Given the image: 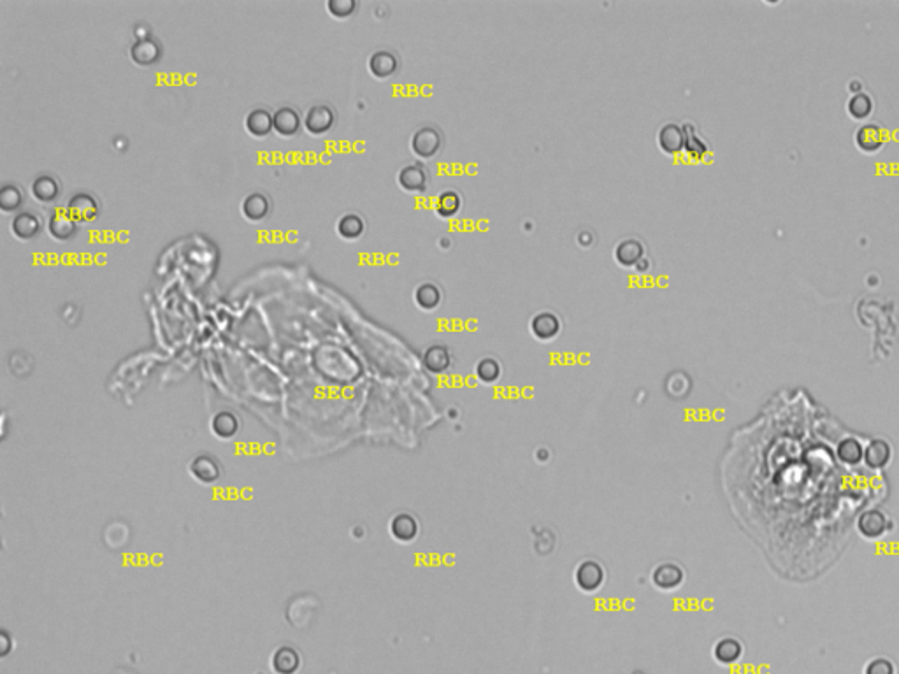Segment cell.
I'll use <instances>...</instances> for the list:
<instances>
[{
    "label": "cell",
    "instance_id": "9",
    "mask_svg": "<svg viewBox=\"0 0 899 674\" xmlns=\"http://www.w3.org/2000/svg\"><path fill=\"white\" fill-rule=\"evenodd\" d=\"M367 67L375 78L387 79L397 72L399 60H397V56H395L392 51H388V49H378V51H375L371 56H369Z\"/></svg>",
    "mask_w": 899,
    "mask_h": 674
},
{
    "label": "cell",
    "instance_id": "29",
    "mask_svg": "<svg viewBox=\"0 0 899 674\" xmlns=\"http://www.w3.org/2000/svg\"><path fill=\"white\" fill-rule=\"evenodd\" d=\"M436 209L441 216H445V218H450V216L457 215L460 209V195L457 192H453V190H447V192L440 193Z\"/></svg>",
    "mask_w": 899,
    "mask_h": 674
},
{
    "label": "cell",
    "instance_id": "15",
    "mask_svg": "<svg viewBox=\"0 0 899 674\" xmlns=\"http://www.w3.org/2000/svg\"><path fill=\"white\" fill-rule=\"evenodd\" d=\"M397 181L406 192H422L427 186V173L418 163H411L399 170Z\"/></svg>",
    "mask_w": 899,
    "mask_h": 674
},
{
    "label": "cell",
    "instance_id": "14",
    "mask_svg": "<svg viewBox=\"0 0 899 674\" xmlns=\"http://www.w3.org/2000/svg\"><path fill=\"white\" fill-rule=\"evenodd\" d=\"M300 123V114L295 111L293 108H280L276 113H274V131L278 132L281 137H292L299 132Z\"/></svg>",
    "mask_w": 899,
    "mask_h": 674
},
{
    "label": "cell",
    "instance_id": "17",
    "mask_svg": "<svg viewBox=\"0 0 899 674\" xmlns=\"http://www.w3.org/2000/svg\"><path fill=\"white\" fill-rule=\"evenodd\" d=\"M836 455L840 462L848 464V466H857V464H860L864 460V446L855 437H845L838 444Z\"/></svg>",
    "mask_w": 899,
    "mask_h": 674
},
{
    "label": "cell",
    "instance_id": "18",
    "mask_svg": "<svg viewBox=\"0 0 899 674\" xmlns=\"http://www.w3.org/2000/svg\"><path fill=\"white\" fill-rule=\"evenodd\" d=\"M643 257V245L638 241V239H624V241L619 242V246L615 247V258L620 265L624 267H631V265L638 264Z\"/></svg>",
    "mask_w": 899,
    "mask_h": 674
},
{
    "label": "cell",
    "instance_id": "1",
    "mask_svg": "<svg viewBox=\"0 0 899 674\" xmlns=\"http://www.w3.org/2000/svg\"><path fill=\"white\" fill-rule=\"evenodd\" d=\"M66 211L78 222H91L101 215V203L91 193L79 192L68 199Z\"/></svg>",
    "mask_w": 899,
    "mask_h": 674
},
{
    "label": "cell",
    "instance_id": "23",
    "mask_svg": "<svg viewBox=\"0 0 899 674\" xmlns=\"http://www.w3.org/2000/svg\"><path fill=\"white\" fill-rule=\"evenodd\" d=\"M299 653L292 648H280L273 657V668L278 674H293L299 669Z\"/></svg>",
    "mask_w": 899,
    "mask_h": 674
},
{
    "label": "cell",
    "instance_id": "26",
    "mask_svg": "<svg viewBox=\"0 0 899 674\" xmlns=\"http://www.w3.org/2000/svg\"><path fill=\"white\" fill-rule=\"evenodd\" d=\"M415 300L425 311H432L441 302V292L436 285L424 283L415 290Z\"/></svg>",
    "mask_w": 899,
    "mask_h": 674
},
{
    "label": "cell",
    "instance_id": "5",
    "mask_svg": "<svg viewBox=\"0 0 899 674\" xmlns=\"http://www.w3.org/2000/svg\"><path fill=\"white\" fill-rule=\"evenodd\" d=\"M441 134L434 127H422L411 137V150L422 158H430L440 151Z\"/></svg>",
    "mask_w": 899,
    "mask_h": 674
},
{
    "label": "cell",
    "instance_id": "2",
    "mask_svg": "<svg viewBox=\"0 0 899 674\" xmlns=\"http://www.w3.org/2000/svg\"><path fill=\"white\" fill-rule=\"evenodd\" d=\"M336 114L325 104H316L304 116V128L313 136H323L334 127Z\"/></svg>",
    "mask_w": 899,
    "mask_h": 674
},
{
    "label": "cell",
    "instance_id": "3",
    "mask_svg": "<svg viewBox=\"0 0 899 674\" xmlns=\"http://www.w3.org/2000/svg\"><path fill=\"white\" fill-rule=\"evenodd\" d=\"M162 53H163L162 44H160L157 39H151V37H141V39H137L136 43L131 46L128 55H131L132 62H134L136 66L148 67V66L157 63L158 60L162 58Z\"/></svg>",
    "mask_w": 899,
    "mask_h": 674
},
{
    "label": "cell",
    "instance_id": "25",
    "mask_svg": "<svg viewBox=\"0 0 899 674\" xmlns=\"http://www.w3.org/2000/svg\"><path fill=\"white\" fill-rule=\"evenodd\" d=\"M577 580L581 588L594 590L596 586L601 585V581H603V571H601V567L597 566V563L586 562L584 563V566H580V569H578Z\"/></svg>",
    "mask_w": 899,
    "mask_h": 674
},
{
    "label": "cell",
    "instance_id": "28",
    "mask_svg": "<svg viewBox=\"0 0 899 674\" xmlns=\"http://www.w3.org/2000/svg\"><path fill=\"white\" fill-rule=\"evenodd\" d=\"M715 657H717L720 662H723V664L736 662L738 658L741 657L740 641H736V639H733V638H726V639H722V641H718V645L715 646Z\"/></svg>",
    "mask_w": 899,
    "mask_h": 674
},
{
    "label": "cell",
    "instance_id": "10",
    "mask_svg": "<svg viewBox=\"0 0 899 674\" xmlns=\"http://www.w3.org/2000/svg\"><path fill=\"white\" fill-rule=\"evenodd\" d=\"M30 193L37 203L51 204L60 197V183L51 174H39L30 185Z\"/></svg>",
    "mask_w": 899,
    "mask_h": 674
},
{
    "label": "cell",
    "instance_id": "34",
    "mask_svg": "<svg viewBox=\"0 0 899 674\" xmlns=\"http://www.w3.org/2000/svg\"><path fill=\"white\" fill-rule=\"evenodd\" d=\"M864 674H894V665L887 658H875L866 665Z\"/></svg>",
    "mask_w": 899,
    "mask_h": 674
},
{
    "label": "cell",
    "instance_id": "6",
    "mask_svg": "<svg viewBox=\"0 0 899 674\" xmlns=\"http://www.w3.org/2000/svg\"><path fill=\"white\" fill-rule=\"evenodd\" d=\"M78 220L67 211H55L48 220V232L56 241H71L78 234Z\"/></svg>",
    "mask_w": 899,
    "mask_h": 674
},
{
    "label": "cell",
    "instance_id": "19",
    "mask_svg": "<svg viewBox=\"0 0 899 674\" xmlns=\"http://www.w3.org/2000/svg\"><path fill=\"white\" fill-rule=\"evenodd\" d=\"M211 429L220 439H230L239 430V420L230 411H220L215 414L211 422Z\"/></svg>",
    "mask_w": 899,
    "mask_h": 674
},
{
    "label": "cell",
    "instance_id": "16",
    "mask_svg": "<svg viewBox=\"0 0 899 674\" xmlns=\"http://www.w3.org/2000/svg\"><path fill=\"white\" fill-rule=\"evenodd\" d=\"M659 144H661L662 150L666 153L674 155L678 151H681L685 144V134H684V128L678 127L674 123H668L661 128L659 132Z\"/></svg>",
    "mask_w": 899,
    "mask_h": 674
},
{
    "label": "cell",
    "instance_id": "30",
    "mask_svg": "<svg viewBox=\"0 0 899 674\" xmlns=\"http://www.w3.org/2000/svg\"><path fill=\"white\" fill-rule=\"evenodd\" d=\"M424 362L430 371H434V372L445 371L450 364L448 352L445 348H441V346H432V348L427 349V353H425Z\"/></svg>",
    "mask_w": 899,
    "mask_h": 674
},
{
    "label": "cell",
    "instance_id": "32",
    "mask_svg": "<svg viewBox=\"0 0 899 674\" xmlns=\"http://www.w3.org/2000/svg\"><path fill=\"white\" fill-rule=\"evenodd\" d=\"M871 98L866 93H855L848 102V111L854 118H866L871 113Z\"/></svg>",
    "mask_w": 899,
    "mask_h": 674
},
{
    "label": "cell",
    "instance_id": "33",
    "mask_svg": "<svg viewBox=\"0 0 899 674\" xmlns=\"http://www.w3.org/2000/svg\"><path fill=\"white\" fill-rule=\"evenodd\" d=\"M499 372H501L499 364L492 359H485L478 364V376L483 382H494L499 376Z\"/></svg>",
    "mask_w": 899,
    "mask_h": 674
},
{
    "label": "cell",
    "instance_id": "21",
    "mask_svg": "<svg viewBox=\"0 0 899 674\" xmlns=\"http://www.w3.org/2000/svg\"><path fill=\"white\" fill-rule=\"evenodd\" d=\"M25 203V193L16 183H6L0 188V209L4 213L18 211Z\"/></svg>",
    "mask_w": 899,
    "mask_h": 674
},
{
    "label": "cell",
    "instance_id": "31",
    "mask_svg": "<svg viewBox=\"0 0 899 674\" xmlns=\"http://www.w3.org/2000/svg\"><path fill=\"white\" fill-rule=\"evenodd\" d=\"M325 7L334 18L342 20V18H348L355 13L357 2L355 0H329V2L325 4Z\"/></svg>",
    "mask_w": 899,
    "mask_h": 674
},
{
    "label": "cell",
    "instance_id": "22",
    "mask_svg": "<svg viewBox=\"0 0 899 674\" xmlns=\"http://www.w3.org/2000/svg\"><path fill=\"white\" fill-rule=\"evenodd\" d=\"M855 139H857V144H859L864 151H875L882 146L883 132L878 125L868 123V125H863V127L857 131Z\"/></svg>",
    "mask_w": 899,
    "mask_h": 674
},
{
    "label": "cell",
    "instance_id": "7",
    "mask_svg": "<svg viewBox=\"0 0 899 674\" xmlns=\"http://www.w3.org/2000/svg\"><path fill=\"white\" fill-rule=\"evenodd\" d=\"M41 230H43V223H41L39 216L30 211L18 213L11 220V232L14 234V238L21 239V241H30V239L37 238Z\"/></svg>",
    "mask_w": 899,
    "mask_h": 674
},
{
    "label": "cell",
    "instance_id": "8",
    "mask_svg": "<svg viewBox=\"0 0 899 674\" xmlns=\"http://www.w3.org/2000/svg\"><path fill=\"white\" fill-rule=\"evenodd\" d=\"M241 211L248 222H262L270 213V199L262 192L248 193L241 203Z\"/></svg>",
    "mask_w": 899,
    "mask_h": 674
},
{
    "label": "cell",
    "instance_id": "27",
    "mask_svg": "<svg viewBox=\"0 0 899 674\" xmlns=\"http://www.w3.org/2000/svg\"><path fill=\"white\" fill-rule=\"evenodd\" d=\"M390 532L399 541H411L417 536V521L410 515H397L392 520Z\"/></svg>",
    "mask_w": 899,
    "mask_h": 674
},
{
    "label": "cell",
    "instance_id": "13",
    "mask_svg": "<svg viewBox=\"0 0 899 674\" xmlns=\"http://www.w3.org/2000/svg\"><path fill=\"white\" fill-rule=\"evenodd\" d=\"M893 460V448L885 439H873L864 448V462L871 469H882Z\"/></svg>",
    "mask_w": 899,
    "mask_h": 674
},
{
    "label": "cell",
    "instance_id": "4",
    "mask_svg": "<svg viewBox=\"0 0 899 674\" xmlns=\"http://www.w3.org/2000/svg\"><path fill=\"white\" fill-rule=\"evenodd\" d=\"M889 529V518L880 509H868L857 520V531L866 539H878Z\"/></svg>",
    "mask_w": 899,
    "mask_h": 674
},
{
    "label": "cell",
    "instance_id": "12",
    "mask_svg": "<svg viewBox=\"0 0 899 674\" xmlns=\"http://www.w3.org/2000/svg\"><path fill=\"white\" fill-rule=\"evenodd\" d=\"M245 127L253 137H265L274 131V114L264 108L251 109L245 118Z\"/></svg>",
    "mask_w": 899,
    "mask_h": 674
},
{
    "label": "cell",
    "instance_id": "20",
    "mask_svg": "<svg viewBox=\"0 0 899 674\" xmlns=\"http://www.w3.org/2000/svg\"><path fill=\"white\" fill-rule=\"evenodd\" d=\"M532 332L538 339H552L561 330V322L552 313H539L532 320Z\"/></svg>",
    "mask_w": 899,
    "mask_h": 674
},
{
    "label": "cell",
    "instance_id": "11",
    "mask_svg": "<svg viewBox=\"0 0 899 674\" xmlns=\"http://www.w3.org/2000/svg\"><path fill=\"white\" fill-rule=\"evenodd\" d=\"M190 472H192V476L197 481L205 483V485L218 481L220 476H222L220 464L216 462V459H213L209 455L195 456L192 460V464H190Z\"/></svg>",
    "mask_w": 899,
    "mask_h": 674
},
{
    "label": "cell",
    "instance_id": "24",
    "mask_svg": "<svg viewBox=\"0 0 899 674\" xmlns=\"http://www.w3.org/2000/svg\"><path fill=\"white\" fill-rule=\"evenodd\" d=\"M365 230V223L364 220L360 218L359 215L355 213H348V215L341 216L337 222V234L341 235L342 239H359Z\"/></svg>",
    "mask_w": 899,
    "mask_h": 674
}]
</instances>
